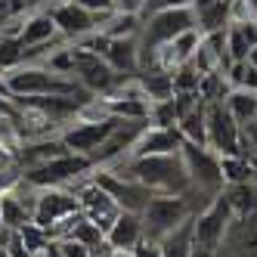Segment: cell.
Segmentation results:
<instances>
[{
	"mask_svg": "<svg viewBox=\"0 0 257 257\" xmlns=\"http://www.w3.org/2000/svg\"><path fill=\"white\" fill-rule=\"evenodd\" d=\"M99 171H115L124 177H134L155 195H189L192 180L186 174L183 155H146V158H124L115 168H99Z\"/></svg>",
	"mask_w": 257,
	"mask_h": 257,
	"instance_id": "obj_1",
	"label": "cell"
},
{
	"mask_svg": "<svg viewBox=\"0 0 257 257\" xmlns=\"http://www.w3.org/2000/svg\"><path fill=\"white\" fill-rule=\"evenodd\" d=\"M0 87L13 99H25V96H90L78 87L75 78L56 75L44 62H19L7 71H0Z\"/></svg>",
	"mask_w": 257,
	"mask_h": 257,
	"instance_id": "obj_2",
	"label": "cell"
},
{
	"mask_svg": "<svg viewBox=\"0 0 257 257\" xmlns=\"http://www.w3.org/2000/svg\"><path fill=\"white\" fill-rule=\"evenodd\" d=\"M232 208H229V198L226 192L214 195L211 201L201 211H195L192 217V238H195V257H214L220 251L226 238V229L232 223Z\"/></svg>",
	"mask_w": 257,
	"mask_h": 257,
	"instance_id": "obj_3",
	"label": "cell"
},
{
	"mask_svg": "<svg viewBox=\"0 0 257 257\" xmlns=\"http://www.w3.org/2000/svg\"><path fill=\"white\" fill-rule=\"evenodd\" d=\"M93 171V161L84 158V155H59V158H50L44 164H34V168L19 171V180L28 183L31 189H53V186H71L75 180H81L84 174Z\"/></svg>",
	"mask_w": 257,
	"mask_h": 257,
	"instance_id": "obj_4",
	"label": "cell"
},
{
	"mask_svg": "<svg viewBox=\"0 0 257 257\" xmlns=\"http://www.w3.org/2000/svg\"><path fill=\"white\" fill-rule=\"evenodd\" d=\"M71 78L90 96H105L124 81V75H118L99 53H90L78 44H71Z\"/></svg>",
	"mask_w": 257,
	"mask_h": 257,
	"instance_id": "obj_5",
	"label": "cell"
},
{
	"mask_svg": "<svg viewBox=\"0 0 257 257\" xmlns=\"http://www.w3.org/2000/svg\"><path fill=\"white\" fill-rule=\"evenodd\" d=\"M205 124H208V149L223 155H248L245 149V127L238 124L226 102H205Z\"/></svg>",
	"mask_w": 257,
	"mask_h": 257,
	"instance_id": "obj_6",
	"label": "cell"
},
{
	"mask_svg": "<svg viewBox=\"0 0 257 257\" xmlns=\"http://www.w3.org/2000/svg\"><path fill=\"white\" fill-rule=\"evenodd\" d=\"M189 195H152V201L140 214L143 217L146 238H155V242H158L161 235H168L171 229H177L183 220H189L195 214Z\"/></svg>",
	"mask_w": 257,
	"mask_h": 257,
	"instance_id": "obj_7",
	"label": "cell"
},
{
	"mask_svg": "<svg viewBox=\"0 0 257 257\" xmlns=\"http://www.w3.org/2000/svg\"><path fill=\"white\" fill-rule=\"evenodd\" d=\"M183 164H186V174L192 180V192H205L208 201L214 195H220L226 189V183H223V171H220V155L211 152L208 146H189V143H183Z\"/></svg>",
	"mask_w": 257,
	"mask_h": 257,
	"instance_id": "obj_8",
	"label": "cell"
},
{
	"mask_svg": "<svg viewBox=\"0 0 257 257\" xmlns=\"http://www.w3.org/2000/svg\"><path fill=\"white\" fill-rule=\"evenodd\" d=\"M71 189H75V195H78V201H81L84 217L93 220L102 232H108V226H112L115 220H118V214H121V205L93 180V171L84 174L81 180H75V183H71Z\"/></svg>",
	"mask_w": 257,
	"mask_h": 257,
	"instance_id": "obj_9",
	"label": "cell"
},
{
	"mask_svg": "<svg viewBox=\"0 0 257 257\" xmlns=\"http://www.w3.org/2000/svg\"><path fill=\"white\" fill-rule=\"evenodd\" d=\"M78 211H81V201H78L75 189L71 186H53V189H38L31 220L38 226H44L47 232H53V226L62 223L65 217L78 214Z\"/></svg>",
	"mask_w": 257,
	"mask_h": 257,
	"instance_id": "obj_10",
	"label": "cell"
},
{
	"mask_svg": "<svg viewBox=\"0 0 257 257\" xmlns=\"http://www.w3.org/2000/svg\"><path fill=\"white\" fill-rule=\"evenodd\" d=\"M121 118H102V121H71L68 127H62L59 137L65 143V149L68 152H75V155H84V158H93L96 149L108 140V134L118 127Z\"/></svg>",
	"mask_w": 257,
	"mask_h": 257,
	"instance_id": "obj_11",
	"label": "cell"
},
{
	"mask_svg": "<svg viewBox=\"0 0 257 257\" xmlns=\"http://www.w3.org/2000/svg\"><path fill=\"white\" fill-rule=\"evenodd\" d=\"M50 16H53V22H56V28H59L62 38H65L68 44H75V41H84L87 34L99 31V25L105 22L108 13H105V16H96V13L78 7L75 0H59V4L50 10Z\"/></svg>",
	"mask_w": 257,
	"mask_h": 257,
	"instance_id": "obj_12",
	"label": "cell"
},
{
	"mask_svg": "<svg viewBox=\"0 0 257 257\" xmlns=\"http://www.w3.org/2000/svg\"><path fill=\"white\" fill-rule=\"evenodd\" d=\"M59 38H62V34H59L56 22H53V16L41 13V10L25 13L22 22H19V31H16V41H19L22 53L34 50V47H47L53 41H59Z\"/></svg>",
	"mask_w": 257,
	"mask_h": 257,
	"instance_id": "obj_13",
	"label": "cell"
},
{
	"mask_svg": "<svg viewBox=\"0 0 257 257\" xmlns=\"http://www.w3.org/2000/svg\"><path fill=\"white\" fill-rule=\"evenodd\" d=\"M183 149V137L177 127H152L146 124V131L137 137L131 158H146V155H174Z\"/></svg>",
	"mask_w": 257,
	"mask_h": 257,
	"instance_id": "obj_14",
	"label": "cell"
},
{
	"mask_svg": "<svg viewBox=\"0 0 257 257\" xmlns=\"http://www.w3.org/2000/svg\"><path fill=\"white\" fill-rule=\"evenodd\" d=\"M146 238V229H143V217L134 214V211H121L118 220L105 232V245L112 251H134L140 242Z\"/></svg>",
	"mask_w": 257,
	"mask_h": 257,
	"instance_id": "obj_15",
	"label": "cell"
},
{
	"mask_svg": "<svg viewBox=\"0 0 257 257\" xmlns=\"http://www.w3.org/2000/svg\"><path fill=\"white\" fill-rule=\"evenodd\" d=\"M102 59L112 65L118 75L134 78L140 71V41L137 38H108V44L102 50Z\"/></svg>",
	"mask_w": 257,
	"mask_h": 257,
	"instance_id": "obj_16",
	"label": "cell"
},
{
	"mask_svg": "<svg viewBox=\"0 0 257 257\" xmlns=\"http://www.w3.org/2000/svg\"><path fill=\"white\" fill-rule=\"evenodd\" d=\"M137 84L140 90L146 93V99L149 102H161V99H174V71H164L158 65H149L137 71Z\"/></svg>",
	"mask_w": 257,
	"mask_h": 257,
	"instance_id": "obj_17",
	"label": "cell"
},
{
	"mask_svg": "<svg viewBox=\"0 0 257 257\" xmlns=\"http://www.w3.org/2000/svg\"><path fill=\"white\" fill-rule=\"evenodd\" d=\"M257 47V22H229L226 25V53L229 62H245L248 53Z\"/></svg>",
	"mask_w": 257,
	"mask_h": 257,
	"instance_id": "obj_18",
	"label": "cell"
},
{
	"mask_svg": "<svg viewBox=\"0 0 257 257\" xmlns=\"http://www.w3.org/2000/svg\"><path fill=\"white\" fill-rule=\"evenodd\" d=\"M195 217V214H192ZM192 217L183 220L177 229H171L168 235L158 238L161 257H195V238H192Z\"/></svg>",
	"mask_w": 257,
	"mask_h": 257,
	"instance_id": "obj_19",
	"label": "cell"
},
{
	"mask_svg": "<svg viewBox=\"0 0 257 257\" xmlns=\"http://www.w3.org/2000/svg\"><path fill=\"white\" fill-rule=\"evenodd\" d=\"M177 131L183 137V143L189 146H208V124H205V102L192 105L189 112H183L177 118Z\"/></svg>",
	"mask_w": 257,
	"mask_h": 257,
	"instance_id": "obj_20",
	"label": "cell"
},
{
	"mask_svg": "<svg viewBox=\"0 0 257 257\" xmlns=\"http://www.w3.org/2000/svg\"><path fill=\"white\" fill-rule=\"evenodd\" d=\"M223 102L229 108V115L242 127H248V124L257 121V93H251V90H229Z\"/></svg>",
	"mask_w": 257,
	"mask_h": 257,
	"instance_id": "obj_21",
	"label": "cell"
},
{
	"mask_svg": "<svg viewBox=\"0 0 257 257\" xmlns=\"http://www.w3.org/2000/svg\"><path fill=\"white\" fill-rule=\"evenodd\" d=\"M220 171H223L226 186H238V183H251L257 168L251 155H223L220 158Z\"/></svg>",
	"mask_w": 257,
	"mask_h": 257,
	"instance_id": "obj_22",
	"label": "cell"
},
{
	"mask_svg": "<svg viewBox=\"0 0 257 257\" xmlns=\"http://www.w3.org/2000/svg\"><path fill=\"white\" fill-rule=\"evenodd\" d=\"M140 28H143L140 16L118 13V10H112L105 16V22L99 25V31L105 34V38H140Z\"/></svg>",
	"mask_w": 257,
	"mask_h": 257,
	"instance_id": "obj_23",
	"label": "cell"
},
{
	"mask_svg": "<svg viewBox=\"0 0 257 257\" xmlns=\"http://www.w3.org/2000/svg\"><path fill=\"white\" fill-rule=\"evenodd\" d=\"M177 105L174 99H161V102H152L149 105V124L152 127H177Z\"/></svg>",
	"mask_w": 257,
	"mask_h": 257,
	"instance_id": "obj_24",
	"label": "cell"
},
{
	"mask_svg": "<svg viewBox=\"0 0 257 257\" xmlns=\"http://www.w3.org/2000/svg\"><path fill=\"white\" fill-rule=\"evenodd\" d=\"M198 81H201V71L192 62L174 68V93H192V90H198Z\"/></svg>",
	"mask_w": 257,
	"mask_h": 257,
	"instance_id": "obj_25",
	"label": "cell"
},
{
	"mask_svg": "<svg viewBox=\"0 0 257 257\" xmlns=\"http://www.w3.org/2000/svg\"><path fill=\"white\" fill-rule=\"evenodd\" d=\"M180 7H192V0H146L140 19H149V16L164 13V10H180Z\"/></svg>",
	"mask_w": 257,
	"mask_h": 257,
	"instance_id": "obj_26",
	"label": "cell"
},
{
	"mask_svg": "<svg viewBox=\"0 0 257 257\" xmlns=\"http://www.w3.org/2000/svg\"><path fill=\"white\" fill-rule=\"evenodd\" d=\"M56 248H59V257H93V251H90L87 245L71 242V238H59Z\"/></svg>",
	"mask_w": 257,
	"mask_h": 257,
	"instance_id": "obj_27",
	"label": "cell"
},
{
	"mask_svg": "<svg viewBox=\"0 0 257 257\" xmlns=\"http://www.w3.org/2000/svg\"><path fill=\"white\" fill-rule=\"evenodd\" d=\"M75 4L90 10V13H96V16H105V13L115 10V0H75Z\"/></svg>",
	"mask_w": 257,
	"mask_h": 257,
	"instance_id": "obj_28",
	"label": "cell"
},
{
	"mask_svg": "<svg viewBox=\"0 0 257 257\" xmlns=\"http://www.w3.org/2000/svg\"><path fill=\"white\" fill-rule=\"evenodd\" d=\"M131 257H161V248L155 238H143V242L131 251Z\"/></svg>",
	"mask_w": 257,
	"mask_h": 257,
	"instance_id": "obj_29",
	"label": "cell"
},
{
	"mask_svg": "<svg viewBox=\"0 0 257 257\" xmlns=\"http://www.w3.org/2000/svg\"><path fill=\"white\" fill-rule=\"evenodd\" d=\"M4 248H7L10 257H31V251L25 248V242H22V235H19V232H13V235H10V242H7Z\"/></svg>",
	"mask_w": 257,
	"mask_h": 257,
	"instance_id": "obj_30",
	"label": "cell"
},
{
	"mask_svg": "<svg viewBox=\"0 0 257 257\" xmlns=\"http://www.w3.org/2000/svg\"><path fill=\"white\" fill-rule=\"evenodd\" d=\"M143 4H146V0H115V10H118V13L140 16V13H143Z\"/></svg>",
	"mask_w": 257,
	"mask_h": 257,
	"instance_id": "obj_31",
	"label": "cell"
},
{
	"mask_svg": "<svg viewBox=\"0 0 257 257\" xmlns=\"http://www.w3.org/2000/svg\"><path fill=\"white\" fill-rule=\"evenodd\" d=\"M10 235H13V232L7 229V223H4V217H0V248H4V245L10 242Z\"/></svg>",
	"mask_w": 257,
	"mask_h": 257,
	"instance_id": "obj_32",
	"label": "cell"
},
{
	"mask_svg": "<svg viewBox=\"0 0 257 257\" xmlns=\"http://www.w3.org/2000/svg\"><path fill=\"white\" fill-rule=\"evenodd\" d=\"M248 62H251V65H254V68H257V47H254V50H251V53H248Z\"/></svg>",
	"mask_w": 257,
	"mask_h": 257,
	"instance_id": "obj_33",
	"label": "cell"
},
{
	"mask_svg": "<svg viewBox=\"0 0 257 257\" xmlns=\"http://www.w3.org/2000/svg\"><path fill=\"white\" fill-rule=\"evenodd\" d=\"M0 257H10V254H7V248H0Z\"/></svg>",
	"mask_w": 257,
	"mask_h": 257,
	"instance_id": "obj_34",
	"label": "cell"
},
{
	"mask_svg": "<svg viewBox=\"0 0 257 257\" xmlns=\"http://www.w3.org/2000/svg\"><path fill=\"white\" fill-rule=\"evenodd\" d=\"M254 124H257V121H254Z\"/></svg>",
	"mask_w": 257,
	"mask_h": 257,
	"instance_id": "obj_35",
	"label": "cell"
}]
</instances>
